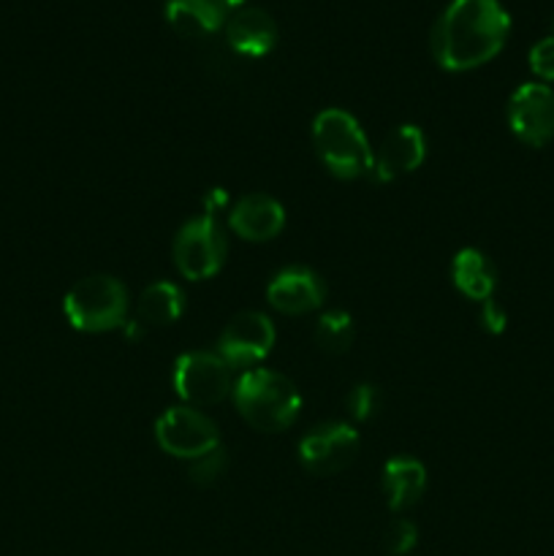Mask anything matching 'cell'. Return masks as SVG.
Segmentation results:
<instances>
[{
	"instance_id": "cell-1",
	"label": "cell",
	"mask_w": 554,
	"mask_h": 556,
	"mask_svg": "<svg viewBox=\"0 0 554 556\" xmlns=\"http://www.w3.org/2000/svg\"><path fill=\"white\" fill-rule=\"evenodd\" d=\"M511 33L508 11L500 0H451L435 22L429 49L445 71H470L489 63Z\"/></svg>"
},
{
	"instance_id": "cell-2",
	"label": "cell",
	"mask_w": 554,
	"mask_h": 556,
	"mask_svg": "<svg viewBox=\"0 0 554 556\" xmlns=\"http://www.w3.org/2000/svg\"><path fill=\"white\" fill-rule=\"evenodd\" d=\"M234 405L239 416L259 432H282L297 421L302 396L297 386L272 369H248L234 383Z\"/></svg>"
},
{
	"instance_id": "cell-3",
	"label": "cell",
	"mask_w": 554,
	"mask_h": 556,
	"mask_svg": "<svg viewBox=\"0 0 554 556\" xmlns=\"http://www.w3.org/2000/svg\"><path fill=\"white\" fill-rule=\"evenodd\" d=\"M313 144L324 166L340 179L369 177L373 147L356 117L342 109H326L313 123Z\"/></svg>"
},
{
	"instance_id": "cell-4",
	"label": "cell",
	"mask_w": 554,
	"mask_h": 556,
	"mask_svg": "<svg viewBox=\"0 0 554 556\" xmlns=\"http://www.w3.org/2000/svg\"><path fill=\"white\" fill-rule=\"evenodd\" d=\"M128 288L112 275H92L76 282L63 299V313L76 331L98 334L128 320Z\"/></svg>"
},
{
	"instance_id": "cell-5",
	"label": "cell",
	"mask_w": 554,
	"mask_h": 556,
	"mask_svg": "<svg viewBox=\"0 0 554 556\" xmlns=\"http://www.w3.org/2000/svg\"><path fill=\"white\" fill-rule=\"evenodd\" d=\"M226 233L212 215H199L185 223L174 239V264L185 280H210L226 264Z\"/></svg>"
},
{
	"instance_id": "cell-6",
	"label": "cell",
	"mask_w": 554,
	"mask_h": 556,
	"mask_svg": "<svg viewBox=\"0 0 554 556\" xmlns=\"http://www.w3.org/2000/svg\"><path fill=\"white\" fill-rule=\"evenodd\" d=\"M174 391L188 407H210L234 391L231 367L217 353H182L174 364Z\"/></svg>"
},
{
	"instance_id": "cell-7",
	"label": "cell",
	"mask_w": 554,
	"mask_h": 556,
	"mask_svg": "<svg viewBox=\"0 0 554 556\" xmlns=\"http://www.w3.org/2000/svg\"><path fill=\"white\" fill-rule=\"evenodd\" d=\"M155 440L166 454L177 459H199L221 445L217 424L210 416L188 405L168 407L155 421Z\"/></svg>"
},
{
	"instance_id": "cell-8",
	"label": "cell",
	"mask_w": 554,
	"mask_h": 556,
	"mask_svg": "<svg viewBox=\"0 0 554 556\" xmlns=\"http://www.w3.org/2000/svg\"><path fill=\"white\" fill-rule=\"evenodd\" d=\"M362 448V438L351 424H324L310 429L299 443V459L313 476H335L353 465Z\"/></svg>"
},
{
	"instance_id": "cell-9",
	"label": "cell",
	"mask_w": 554,
	"mask_h": 556,
	"mask_svg": "<svg viewBox=\"0 0 554 556\" xmlns=\"http://www.w3.org/2000/svg\"><path fill=\"white\" fill-rule=\"evenodd\" d=\"M275 337L277 331L269 315L248 309V313H239L228 320L221 340H217V356L228 367H253L269 356L272 348H275Z\"/></svg>"
},
{
	"instance_id": "cell-10",
	"label": "cell",
	"mask_w": 554,
	"mask_h": 556,
	"mask_svg": "<svg viewBox=\"0 0 554 556\" xmlns=\"http://www.w3.org/2000/svg\"><path fill=\"white\" fill-rule=\"evenodd\" d=\"M511 134L530 147L554 139V90L541 81H527L508 101Z\"/></svg>"
},
{
	"instance_id": "cell-11",
	"label": "cell",
	"mask_w": 554,
	"mask_h": 556,
	"mask_svg": "<svg viewBox=\"0 0 554 556\" xmlns=\"http://www.w3.org/2000/svg\"><path fill=\"white\" fill-rule=\"evenodd\" d=\"M427 157V139L418 125H396L378 150H373V168L369 177L375 182H391L402 174L416 172Z\"/></svg>"
},
{
	"instance_id": "cell-12",
	"label": "cell",
	"mask_w": 554,
	"mask_h": 556,
	"mask_svg": "<svg viewBox=\"0 0 554 556\" xmlns=\"http://www.w3.org/2000/svg\"><path fill=\"white\" fill-rule=\"evenodd\" d=\"M266 299L272 307L282 315H304L313 313L324 304L326 288L324 280L307 266H288L272 277L266 288Z\"/></svg>"
},
{
	"instance_id": "cell-13",
	"label": "cell",
	"mask_w": 554,
	"mask_h": 556,
	"mask_svg": "<svg viewBox=\"0 0 554 556\" xmlns=\"http://www.w3.org/2000/svg\"><path fill=\"white\" fill-rule=\"evenodd\" d=\"M228 226L244 242H269L286 228V210L272 195L250 193L231 206Z\"/></svg>"
},
{
	"instance_id": "cell-14",
	"label": "cell",
	"mask_w": 554,
	"mask_h": 556,
	"mask_svg": "<svg viewBox=\"0 0 554 556\" xmlns=\"http://www.w3.org/2000/svg\"><path fill=\"white\" fill-rule=\"evenodd\" d=\"M226 38L234 52L264 58L277 43V22L264 9H239L226 20Z\"/></svg>"
},
{
	"instance_id": "cell-15",
	"label": "cell",
	"mask_w": 554,
	"mask_h": 556,
	"mask_svg": "<svg viewBox=\"0 0 554 556\" xmlns=\"http://www.w3.org/2000/svg\"><path fill=\"white\" fill-rule=\"evenodd\" d=\"M386 503L394 514L413 508L427 492V470L413 456H394L383 467Z\"/></svg>"
},
{
	"instance_id": "cell-16",
	"label": "cell",
	"mask_w": 554,
	"mask_h": 556,
	"mask_svg": "<svg viewBox=\"0 0 554 556\" xmlns=\"http://www.w3.org/2000/svg\"><path fill=\"white\" fill-rule=\"evenodd\" d=\"M228 14L217 0H168L166 22L185 38H204L226 27Z\"/></svg>"
},
{
	"instance_id": "cell-17",
	"label": "cell",
	"mask_w": 554,
	"mask_h": 556,
	"mask_svg": "<svg viewBox=\"0 0 554 556\" xmlns=\"http://www.w3.org/2000/svg\"><path fill=\"white\" fill-rule=\"evenodd\" d=\"M451 280L462 296L473 302H487L498 286V269L487 253L476 248H465L451 261Z\"/></svg>"
},
{
	"instance_id": "cell-18",
	"label": "cell",
	"mask_w": 554,
	"mask_h": 556,
	"mask_svg": "<svg viewBox=\"0 0 554 556\" xmlns=\"http://www.w3.org/2000/svg\"><path fill=\"white\" fill-rule=\"evenodd\" d=\"M185 313V293L174 282L161 280L144 288L136 302V318L144 326H168L182 318Z\"/></svg>"
},
{
	"instance_id": "cell-19",
	"label": "cell",
	"mask_w": 554,
	"mask_h": 556,
	"mask_svg": "<svg viewBox=\"0 0 554 556\" xmlns=\"http://www.w3.org/2000/svg\"><path fill=\"white\" fill-rule=\"evenodd\" d=\"M353 334H356V326H353V318L342 309H329V313L320 315L315 320V345L324 353H331V356H340L351 348Z\"/></svg>"
},
{
	"instance_id": "cell-20",
	"label": "cell",
	"mask_w": 554,
	"mask_h": 556,
	"mask_svg": "<svg viewBox=\"0 0 554 556\" xmlns=\"http://www.w3.org/2000/svg\"><path fill=\"white\" fill-rule=\"evenodd\" d=\"M226 470H228L226 448H223V445H217V448H212L210 454H204V456H199V459L190 462L188 478L196 483V486L206 489V486H212V483L221 481V478L226 476Z\"/></svg>"
},
{
	"instance_id": "cell-21",
	"label": "cell",
	"mask_w": 554,
	"mask_h": 556,
	"mask_svg": "<svg viewBox=\"0 0 554 556\" xmlns=\"http://www.w3.org/2000/svg\"><path fill=\"white\" fill-rule=\"evenodd\" d=\"M416 541H418V530H416V525L407 519L391 521L389 530H386V535H383L386 552L394 554V556L411 554L413 548H416Z\"/></svg>"
},
{
	"instance_id": "cell-22",
	"label": "cell",
	"mask_w": 554,
	"mask_h": 556,
	"mask_svg": "<svg viewBox=\"0 0 554 556\" xmlns=\"http://www.w3.org/2000/svg\"><path fill=\"white\" fill-rule=\"evenodd\" d=\"M380 391L375 389L373 383H362L356 386V389L348 394V410H351V418H356V421H369V418L378 413L380 407Z\"/></svg>"
},
{
	"instance_id": "cell-23",
	"label": "cell",
	"mask_w": 554,
	"mask_h": 556,
	"mask_svg": "<svg viewBox=\"0 0 554 556\" xmlns=\"http://www.w3.org/2000/svg\"><path fill=\"white\" fill-rule=\"evenodd\" d=\"M530 68L538 79L554 81V36L541 38L530 49Z\"/></svg>"
},
{
	"instance_id": "cell-24",
	"label": "cell",
	"mask_w": 554,
	"mask_h": 556,
	"mask_svg": "<svg viewBox=\"0 0 554 556\" xmlns=\"http://www.w3.org/2000/svg\"><path fill=\"white\" fill-rule=\"evenodd\" d=\"M481 324L489 334H503L505 324H508V315L500 307V302L494 296H489L487 302H481Z\"/></svg>"
},
{
	"instance_id": "cell-25",
	"label": "cell",
	"mask_w": 554,
	"mask_h": 556,
	"mask_svg": "<svg viewBox=\"0 0 554 556\" xmlns=\"http://www.w3.org/2000/svg\"><path fill=\"white\" fill-rule=\"evenodd\" d=\"M226 206H228V193H226V190H221V188L206 190V195H204V215L215 217L217 212L226 210Z\"/></svg>"
},
{
	"instance_id": "cell-26",
	"label": "cell",
	"mask_w": 554,
	"mask_h": 556,
	"mask_svg": "<svg viewBox=\"0 0 554 556\" xmlns=\"http://www.w3.org/2000/svg\"><path fill=\"white\" fill-rule=\"evenodd\" d=\"M217 3L223 5V11H226V14H234V11L244 9V0H217Z\"/></svg>"
},
{
	"instance_id": "cell-27",
	"label": "cell",
	"mask_w": 554,
	"mask_h": 556,
	"mask_svg": "<svg viewBox=\"0 0 554 556\" xmlns=\"http://www.w3.org/2000/svg\"><path fill=\"white\" fill-rule=\"evenodd\" d=\"M552 36H554V22H552Z\"/></svg>"
}]
</instances>
